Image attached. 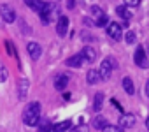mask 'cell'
Returning a JSON list of instances; mask_svg holds the SVG:
<instances>
[{"label": "cell", "mask_w": 149, "mask_h": 132, "mask_svg": "<svg viewBox=\"0 0 149 132\" xmlns=\"http://www.w3.org/2000/svg\"><path fill=\"white\" fill-rule=\"evenodd\" d=\"M40 120V104L39 102H30L23 109V121L26 127H35L39 125Z\"/></svg>", "instance_id": "6da1fadb"}, {"label": "cell", "mask_w": 149, "mask_h": 132, "mask_svg": "<svg viewBox=\"0 0 149 132\" xmlns=\"http://www.w3.org/2000/svg\"><path fill=\"white\" fill-rule=\"evenodd\" d=\"M114 69H116V60H114L112 56H107V58L102 62V65H100V74H102V79H109Z\"/></svg>", "instance_id": "7a4b0ae2"}, {"label": "cell", "mask_w": 149, "mask_h": 132, "mask_svg": "<svg viewBox=\"0 0 149 132\" xmlns=\"http://www.w3.org/2000/svg\"><path fill=\"white\" fill-rule=\"evenodd\" d=\"M39 14H40V18H42V21H44V23H49V21L54 18V14H56V6L47 4V2H46V7H44Z\"/></svg>", "instance_id": "3957f363"}, {"label": "cell", "mask_w": 149, "mask_h": 132, "mask_svg": "<svg viewBox=\"0 0 149 132\" xmlns=\"http://www.w3.org/2000/svg\"><path fill=\"white\" fill-rule=\"evenodd\" d=\"M0 14H2V18H4L6 23H13V21L16 20L14 9H13L11 6H7V4H2V6H0Z\"/></svg>", "instance_id": "277c9868"}, {"label": "cell", "mask_w": 149, "mask_h": 132, "mask_svg": "<svg viewBox=\"0 0 149 132\" xmlns=\"http://www.w3.org/2000/svg\"><path fill=\"white\" fill-rule=\"evenodd\" d=\"M133 60H135V63L139 65V67H142V69L147 67V56H146V49H144V46H137Z\"/></svg>", "instance_id": "5b68a950"}, {"label": "cell", "mask_w": 149, "mask_h": 132, "mask_svg": "<svg viewBox=\"0 0 149 132\" xmlns=\"http://www.w3.org/2000/svg\"><path fill=\"white\" fill-rule=\"evenodd\" d=\"M107 34H109V37H112L114 41H119V39L123 37L121 25H119V23H109V25H107Z\"/></svg>", "instance_id": "8992f818"}, {"label": "cell", "mask_w": 149, "mask_h": 132, "mask_svg": "<svg viewBox=\"0 0 149 132\" xmlns=\"http://www.w3.org/2000/svg\"><path fill=\"white\" fill-rule=\"evenodd\" d=\"M26 49H28V55H30L32 60H39L40 55H42V48H40L39 42H28Z\"/></svg>", "instance_id": "52a82bcc"}, {"label": "cell", "mask_w": 149, "mask_h": 132, "mask_svg": "<svg viewBox=\"0 0 149 132\" xmlns=\"http://www.w3.org/2000/svg\"><path fill=\"white\" fill-rule=\"evenodd\" d=\"M67 30H68V18L67 16H60L58 18V23H56V32H58V35H65L67 34Z\"/></svg>", "instance_id": "ba28073f"}, {"label": "cell", "mask_w": 149, "mask_h": 132, "mask_svg": "<svg viewBox=\"0 0 149 132\" xmlns=\"http://www.w3.org/2000/svg\"><path fill=\"white\" fill-rule=\"evenodd\" d=\"M67 85H68V76H67V74H58V76L54 78V88H56L58 92H63Z\"/></svg>", "instance_id": "9c48e42d"}, {"label": "cell", "mask_w": 149, "mask_h": 132, "mask_svg": "<svg viewBox=\"0 0 149 132\" xmlns=\"http://www.w3.org/2000/svg\"><path fill=\"white\" fill-rule=\"evenodd\" d=\"M83 62H84V56L83 55H74V56H70V58H67V62H65V65H68V67H83Z\"/></svg>", "instance_id": "30bf717a"}, {"label": "cell", "mask_w": 149, "mask_h": 132, "mask_svg": "<svg viewBox=\"0 0 149 132\" xmlns=\"http://www.w3.org/2000/svg\"><path fill=\"white\" fill-rule=\"evenodd\" d=\"M119 125L123 127V128H132L133 125H135V116L133 114H123L121 118H119Z\"/></svg>", "instance_id": "8fae6325"}, {"label": "cell", "mask_w": 149, "mask_h": 132, "mask_svg": "<svg viewBox=\"0 0 149 132\" xmlns=\"http://www.w3.org/2000/svg\"><path fill=\"white\" fill-rule=\"evenodd\" d=\"M81 55H83V56H84V60H86V62H90V63L97 60V49H95V48L86 46V48L81 51Z\"/></svg>", "instance_id": "7c38bea8"}, {"label": "cell", "mask_w": 149, "mask_h": 132, "mask_svg": "<svg viewBox=\"0 0 149 132\" xmlns=\"http://www.w3.org/2000/svg\"><path fill=\"white\" fill-rule=\"evenodd\" d=\"M116 13H118V16L119 18H123L125 21H128L130 18H132V9H128V6H119V7H116Z\"/></svg>", "instance_id": "4fadbf2b"}, {"label": "cell", "mask_w": 149, "mask_h": 132, "mask_svg": "<svg viewBox=\"0 0 149 132\" xmlns=\"http://www.w3.org/2000/svg\"><path fill=\"white\" fill-rule=\"evenodd\" d=\"M88 83L90 85H97V83H100L102 81V74H100V71H95V69H91L90 72H88Z\"/></svg>", "instance_id": "5bb4252c"}, {"label": "cell", "mask_w": 149, "mask_h": 132, "mask_svg": "<svg viewBox=\"0 0 149 132\" xmlns=\"http://www.w3.org/2000/svg\"><path fill=\"white\" fill-rule=\"evenodd\" d=\"M25 4L28 7H32L33 11H37V13H40L46 7V2H42V0H25Z\"/></svg>", "instance_id": "9a60e30c"}, {"label": "cell", "mask_w": 149, "mask_h": 132, "mask_svg": "<svg viewBox=\"0 0 149 132\" xmlns=\"http://www.w3.org/2000/svg\"><path fill=\"white\" fill-rule=\"evenodd\" d=\"M70 125H72V121H70V120H65V121H60V123H56V125H53V132H67V130L70 128Z\"/></svg>", "instance_id": "2e32d148"}, {"label": "cell", "mask_w": 149, "mask_h": 132, "mask_svg": "<svg viewBox=\"0 0 149 132\" xmlns=\"http://www.w3.org/2000/svg\"><path fill=\"white\" fill-rule=\"evenodd\" d=\"M123 88H125V92L126 93H130V95H133L135 93V86H133V81H132V78H123Z\"/></svg>", "instance_id": "e0dca14e"}, {"label": "cell", "mask_w": 149, "mask_h": 132, "mask_svg": "<svg viewBox=\"0 0 149 132\" xmlns=\"http://www.w3.org/2000/svg\"><path fill=\"white\" fill-rule=\"evenodd\" d=\"M102 104H104V93H102V92H98V93H95L93 109H95V111H100V109H102Z\"/></svg>", "instance_id": "ac0fdd59"}, {"label": "cell", "mask_w": 149, "mask_h": 132, "mask_svg": "<svg viewBox=\"0 0 149 132\" xmlns=\"http://www.w3.org/2000/svg\"><path fill=\"white\" fill-rule=\"evenodd\" d=\"M105 121H107V120H105L104 116H100V114H98V116H95V120H93V127H95V128H98V130H102V128L107 125Z\"/></svg>", "instance_id": "d6986e66"}, {"label": "cell", "mask_w": 149, "mask_h": 132, "mask_svg": "<svg viewBox=\"0 0 149 132\" xmlns=\"http://www.w3.org/2000/svg\"><path fill=\"white\" fill-rule=\"evenodd\" d=\"M102 130L104 132H125V128L121 125H105Z\"/></svg>", "instance_id": "ffe728a7"}, {"label": "cell", "mask_w": 149, "mask_h": 132, "mask_svg": "<svg viewBox=\"0 0 149 132\" xmlns=\"http://www.w3.org/2000/svg\"><path fill=\"white\" fill-rule=\"evenodd\" d=\"M97 27H105V25H109V18H107V14H102L100 18H97V23H95Z\"/></svg>", "instance_id": "44dd1931"}, {"label": "cell", "mask_w": 149, "mask_h": 132, "mask_svg": "<svg viewBox=\"0 0 149 132\" xmlns=\"http://www.w3.org/2000/svg\"><path fill=\"white\" fill-rule=\"evenodd\" d=\"M26 88H28V83L23 79V88H21V85H19V99H25V97H26Z\"/></svg>", "instance_id": "7402d4cb"}, {"label": "cell", "mask_w": 149, "mask_h": 132, "mask_svg": "<svg viewBox=\"0 0 149 132\" xmlns=\"http://www.w3.org/2000/svg\"><path fill=\"white\" fill-rule=\"evenodd\" d=\"M7 79V71H6V67L2 63H0V83H4Z\"/></svg>", "instance_id": "603a6c76"}, {"label": "cell", "mask_w": 149, "mask_h": 132, "mask_svg": "<svg viewBox=\"0 0 149 132\" xmlns=\"http://www.w3.org/2000/svg\"><path fill=\"white\" fill-rule=\"evenodd\" d=\"M135 39H137L135 32H128V34H126V42H128V44H133V42H135Z\"/></svg>", "instance_id": "cb8c5ba5"}, {"label": "cell", "mask_w": 149, "mask_h": 132, "mask_svg": "<svg viewBox=\"0 0 149 132\" xmlns=\"http://www.w3.org/2000/svg\"><path fill=\"white\" fill-rule=\"evenodd\" d=\"M91 13H93V16H97V18H100V16L104 14V13H102V9H100L98 6H93V7H91Z\"/></svg>", "instance_id": "d4e9b609"}, {"label": "cell", "mask_w": 149, "mask_h": 132, "mask_svg": "<svg viewBox=\"0 0 149 132\" xmlns=\"http://www.w3.org/2000/svg\"><path fill=\"white\" fill-rule=\"evenodd\" d=\"M125 4H126L128 7H137V6L140 4V0H125Z\"/></svg>", "instance_id": "484cf974"}, {"label": "cell", "mask_w": 149, "mask_h": 132, "mask_svg": "<svg viewBox=\"0 0 149 132\" xmlns=\"http://www.w3.org/2000/svg\"><path fill=\"white\" fill-rule=\"evenodd\" d=\"M72 132H88V125H79L77 128H74Z\"/></svg>", "instance_id": "4316f807"}, {"label": "cell", "mask_w": 149, "mask_h": 132, "mask_svg": "<svg viewBox=\"0 0 149 132\" xmlns=\"http://www.w3.org/2000/svg\"><path fill=\"white\" fill-rule=\"evenodd\" d=\"M144 90H146V95H147V99H149V79H147V83H146V88H144Z\"/></svg>", "instance_id": "83f0119b"}, {"label": "cell", "mask_w": 149, "mask_h": 132, "mask_svg": "<svg viewBox=\"0 0 149 132\" xmlns=\"http://www.w3.org/2000/svg\"><path fill=\"white\" fill-rule=\"evenodd\" d=\"M146 127L149 128V114H147V120H146Z\"/></svg>", "instance_id": "f1b7e54d"}]
</instances>
